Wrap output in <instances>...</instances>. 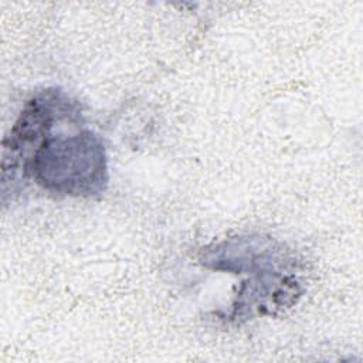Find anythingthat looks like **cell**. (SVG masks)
Instances as JSON below:
<instances>
[{"label": "cell", "mask_w": 363, "mask_h": 363, "mask_svg": "<svg viewBox=\"0 0 363 363\" xmlns=\"http://www.w3.org/2000/svg\"><path fill=\"white\" fill-rule=\"evenodd\" d=\"M64 126L50 133L33 152L20 182L33 180L57 196L99 197L109 182L105 145L98 133L82 125L68 132Z\"/></svg>", "instance_id": "cell-2"}, {"label": "cell", "mask_w": 363, "mask_h": 363, "mask_svg": "<svg viewBox=\"0 0 363 363\" xmlns=\"http://www.w3.org/2000/svg\"><path fill=\"white\" fill-rule=\"evenodd\" d=\"M200 261L214 271L247 275L227 316L237 323L291 308L303 292L296 259L272 238L240 235L214 242L201 251Z\"/></svg>", "instance_id": "cell-1"}, {"label": "cell", "mask_w": 363, "mask_h": 363, "mask_svg": "<svg viewBox=\"0 0 363 363\" xmlns=\"http://www.w3.org/2000/svg\"><path fill=\"white\" fill-rule=\"evenodd\" d=\"M77 122H84L81 106L61 88H44L27 99L3 139L1 190L10 183L14 190L30 156L50 133Z\"/></svg>", "instance_id": "cell-3"}]
</instances>
